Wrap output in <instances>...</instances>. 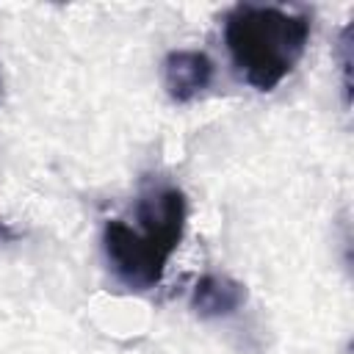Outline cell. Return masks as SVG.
I'll use <instances>...</instances> for the list:
<instances>
[{
  "label": "cell",
  "mask_w": 354,
  "mask_h": 354,
  "mask_svg": "<svg viewBox=\"0 0 354 354\" xmlns=\"http://www.w3.org/2000/svg\"><path fill=\"white\" fill-rule=\"evenodd\" d=\"M185 216V194L177 185L147 183L136 199V227L124 218L105 221L102 249L113 277L133 290L155 288L183 241Z\"/></svg>",
  "instance_id": "6da1fadb"
},
{
  "label": "cell",
  "mask_w": 354,
  "mask_h": 354,
  "mask_svg": "<svg viewBox=\"0 0 354 354\" xmlns=\"http://www.w3.org/2000/svg\"><path fill=\"white\" fill-rule=\"evenodd\" d=\"M246 301V285L227 274H202L191 290V310L199 318H224L241 310Z\"/></svg>",
  "instance_id": "277c9868"
},
{
  "label": "cell",
  "mask_w": 354,
  "mask_h": 354,
  "mask_svg": "<svg viewBox=\"0 0 354 354\" xmlns=\"http://www.w3.org/2000/svg\"><path fill=\"white\" fill-rule=\"evenodd\" d=\"M310 41V17L241 3L224 17V44L235 72L257 91H274L299 64Z\"/></svg>",
  "instance_id": "7a4b0ae2"
},
{
  "label": "cell",
  "mask_w": 354,
  "mask_h": 354,
  "mask_svg": "<svg viewBox=\"0 0 354 354\" xmlns=\"http://www.w3.org/2000/svg\"><path fill=\"white\" fill-rule=\"evenodd\" d=\"M213 61L202 50H171L163 58V88L174 102H191L210 88Z\"/></svg>",
  "instance_id": "3957f363"
}]
</instances>
